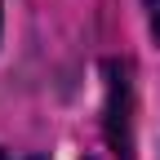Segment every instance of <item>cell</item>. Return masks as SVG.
Wrapping results in <instances>:
<instances>
[{"label":"cell","mask_w":160,"mask_h":160,"mask_svg":"<svg viewBox=\"0 0 160 160\" xmlns=\"http://www.w3.org/2000/svg\"><path fill=\"white\" fill-rule=\"evenodd\" d=\"M147 18H151V31L160 40V0H147Z\"/></svg>","instance_id":"1"}]
</instances>
